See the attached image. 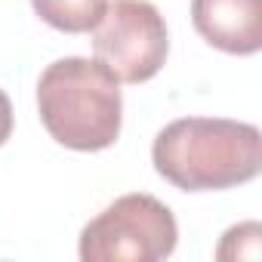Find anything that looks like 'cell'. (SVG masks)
<instances>
[{
  "label": "cell",
  "mask_w": 262,
  "mask_h": 262,
  "mask_svg": "<svg viewBox=\"0 0 262 262\" xmlns=\"http://www.w3.org/2000/svg\"><path fill=\"white\" fill-rule=\"evenodd\" d=\"M151 164L182 191H222L259 176L262 136L244 120L179 117L155 136Z\"/></svg>",
  "instance_id": "6da1fadb"
},
{
  "label": "cell",
  "mask_w": 262,
  "mask_h": 262,
  "mask_svg": "<svg viewBox=\"0 0 262 262\" xmlns=\"http://www.w3.org/2000/svg\"><path fill=\"white\" fill-rule=\"evenodd\" d=\"M37 111L40 123L59 145L74 151H102L120 136V80L99 59H56L37 80Z\"/></svg>",
  "instance_id": "7a4b0ae2"
},
{
  "label": "cell",
  "mask_w": 262,
  "mask_h": 262,
  "mask_svg": "<svg viewBox=\"0 0 262 262\" xmlns=\"http://www.w3.org/2000/svg\"><path fill=\"white\" fill-rule=\"evenodd\" d=\"M173 210L151 194H123L80 231L83 262H158L176 250Z\"/></svg>",
  "instance_id": "3957f363"
},
{
  "label": "cell",
  "mask_w": 262,
  "mask_h": 262,
  "mask_svg": "<svg viewBox=\"0 0 262 262\" xmlns=\"http://www.w3.org/2000/svg\"><path fill=\"white\" fill-rule=\"evenodd\" d=\"M167 22L148 0H114L93 28L96 59L120 83H145L167 62Z\"/></svg>",
  "instance_id": "277c9868"
},
{
  "label": "cell",
  "mask_w": 262,
  "mask_h": 262,
  "mask_svg": "<svg viewBox=\"0 0 262 262\" xmlns=\"http://www.w3.org/2000/svg\"><path fill=\"white\" fill-rule=\"evenodd\" d=\"M194 31L228 56L262 50V0H191Z\"/></svg>",
  "instance_id": "5b68a950"
},
{
  "label": "cell",
  "mask_w": 262,
  "mask_h": 262,
  "mask_svg": "<svg viewBox=\"0 0 262 262\" xmlns=\"http://www.w3.org/2000/svg\"><path fill=\"white\" fill-rule=\"evenodd\" d=\"M31 7L50 28L65 34H83L102 22L108 0H31Z\"/></svg>",
  "instance_id": "8992f818"
},
{
  "label": "cell",
  "mask_w": 262,
  "mask_h": 262,
  "mask_svg": "<svg viewBox=\"0 0 262 262\" xmlns=\"http://www.w3.org/2000/svg\"><path fill=\"white\" fill-rule=\"evenodd\" d=\"M259 237H262V228L259 222H241L234 228L225 231L216 256L219 259H259Z\"/></svg>",
  "instance_id": "52a82bcc"
},
{
  "label": "cell",
  "mask_w": 262,
  "mask_h": 262,
  "mask_svg": "<svg viewBox=\"0 0 262 262\" xmlns=\"http://www.w3.org/2000/svg\"><path fill=\"white\" fill-rule=\"evenodd\" d=\"M10 133H13V105H10V96L0 90V148L10 139Z\"/></svg>",
  "instance_id": "ba28073f"
}]
</instances>
